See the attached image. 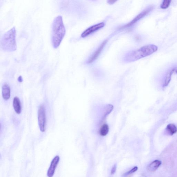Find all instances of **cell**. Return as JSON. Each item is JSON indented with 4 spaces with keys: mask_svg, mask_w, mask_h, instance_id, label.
I'll use <instances>...</instances> for the list:
<instances>
[{
    "mask_svg": "<svg viewBox=\"0 0 177 177\" xmlns=\"http://www.w3.org/2000/svg\"><path fill=\"white\" fill-rule=\"evenodd\" d=\"M166 130L170 135H172L177 132V127L175 124H170L167 126Z\"/></svg>",
    "mask_w": 177,
    "mask_h": 177,
    "instance_id": "13",
    "label": "cell"
},
{
    "mask_svg": "<svg viewBox=\"0 0 177 177\" xmlns=\"http://www.w3.org/2000/svg\"><path fill=\"white\" fill-rule=\"evenodd\" d=\"M109 131V126L107 124H105L102 125L100 128L99 133L101 135L105 136L107 135Z\"/></svg>",
    "mask_w": 177,
    "mask_h": 177,
    "instance_id": "14",
    "label": "cell"
},
{
    "mask_svg": "<svg viewBox=\"0 0 177 177\" xmlns=\"http://www.w3.org/2000/svg\"><path fill=\"white\" fill-rule=\"evenodd\" d=\"M105 23L102 22L99 23L92 26L89 28H87L83 32L81 35V37L82 38H84L90 34L97 31L105 26Z\"/></svg>",
    "mask_w": 177,
    "mask_h": 177,
    "instance_id": "6",
    "label": "cell"
},
{
    "mask_svg": "<svg viewBox=\"0 0 177 177\" xmlns=\"http://www.w3.org/2000/svg\"><path fill=\"white\" fill-rule=\"evenodd\" d=\"M117 2L116 1H112V0H109L107 1L108 4L110 5H112Z\"/></svg>",
    "mask_w": 177,
    "mask_h": 177,
    "instance_id": "18",
    "label": "cell"
},
{
    "mask_svg": "<svg viewBox=\"0 0 177 177\" xmlns=\"http://www.w3.org/2000/svg\"><path fill=\"white\" fill-rule=\"evenodd\" d=\"M175 73H177V68L176 67L171 68V69L168 71L165 78L164 83V87H167L169 84L172 76L173 74Z\"/></svg>",
    "mask_w": 177,
    "mask_h": 177,
    "instance_id": "9",
    "label": "cell"
},
{
    "mask_svg": "<svg viewBox=\"0 0 177 177\" xmlns=\"http://www.w3.org/2000/svg\"><path fill=\"white\" fill-rule=\"evenodd\" d=\"M60 159V157L56 156L51 162L50 167L47 171V176L48 177H52L53 176L56 168L59 164Z\"/></svg>",
    "mask_w": 177,
    "mask_h": 177,
    "instance_id": "7",
    "label": "cell"
},
{
    "mask_svg": "<svg viewBox=\"0 0 177 177\" xmlns=\"http://www.w3.org/2000/svg\"><path fill=\"white\" fill-rule=\"evenodd\" d=\"M13 107L16 113L20 114L22 112V105L20 100L18 97H15L14 98L13 101Z\"/></svg>",
    "mask_w": 177,
    "mask_h": 177,
    "instance_id": "11",
    "label": "cell"
},
{
    "mask_svg": "<svg viewBox=\"0 0 177 177\" xmlns=\"http://www.w3.org/2000/svg\"><path fill=\"white\" fill-rule=\"evenodd\" d=\"M18 81L20 82H22L23 81V79L21 76H19L18 79Z\"/></svg>",
    "mask_w": 177,
    "mask_h": 177,
    "instance_id": "19",
    "label": "cell"
},
{
    "mask_svg": "<svg viewBox=\"0 0 177 177\" xmlns=\"http://www.w3.org/2000/svg\"><path fill=\"white\" fill-rule=\"evenodd\" d=\"M117 169V164H115L113 165L111 171V175H113L116 172Z\"/></svg>",
    "mask_w": 177,
    "mask_h": 177,
    "instance_id": "17",
    "label": "cell"
},
{
    "mask_svg": "<svg viewBox=\"0 0 177 177\" xmlns=\"http://www.w3.org/2000/svg\"><path fill=\"white\" fill-rule=\"evenodd\" d=\"M38 121L39 129L42 132L46 130V115L45 108L44 105H40L38 111Z\"/></svg>",
    "mask_w": 177,
    "mask_h": 177,
    "instance_id": "4",
    "label": "cell"
},
{
    "mask_svg": "<svg viewBox=\"0 0 177 177\" xmlns=\"http://www.w3.org/2000/svg\"><path fill=\"white\" fill-rule=\"evenodd\" d=\"M171 1L170 0H165L162 2L161 5V7L162 9H167L170 6Z\"/></svg>",
    "mask_w": 177,
    "mask_h": 177,
    "instance_id": "15",
    "label": "cell"
},
{
    "mask_svg": "<svg viewBox=\"0 0 177 177\" xmlns=\"http://www.w3.org/2000/svg\"><path fill=\"white\" fill-rule=\"evenodd\" d=\"M2 97L5 101H7L10 97V89L9 85L7 84L3 85L2 88Z\"/></svg>",
    "mask_w": 177,
    "mask_h": 177,
    "instance_id": "10",
    "label": "cell"
},
{
    "mask_svg": "<svg viewBox=\"0 0 177 177\" xmlns=\"http://www.w3.org/2000/svg\"><path fill=\"white\" fill-rule=\"evenodd\" d=\"M138 167H134L132 169H131L130 171H128L126 173L124 174V175H123V176L126 177L130 175L131 174H132L134 172H136V171L138 170Z\"/></svg>",
    "mask_w": 177,
    "mask_h": 177,
    "instance_id": "16",
    "label": "cell"
},
{
    "mask_svg": "<svg viewBox=\"0 0 177 177\" xmlns=\"http://www.w3.org/2000/svg\"><path fill=\"white\" fill-rule=\"evenodd\" d=\"M66 30L62 17L59 15L54 19L51 31V42L54 48H58L64 38Z\"/></svg>",
    "mask_w": 177,
    "mask_h": 177,
    "instance_id": "1",
    "label": "cell"
},
{
    "mask_svg": "<svg viewBox=\"0 0 177 177\" xmlns=\"http://www.w3.org/2000/svg\"><path fill=\"white\" fill-rule=\"evenodd\" d=\"M107 42V40H105L103 42L97 49L94 52L93 55L91 56L89 59H88L87 63L88 64L92 63L93 62L98 58V57L101 54L103 49L104 47L105 44Z\"/></svg>",
    "mask_w": 177,
    "mask_h": 177,
    "instance_id": "8",
    "label": "cell"
},
{
    "mask_svg": "<svg viewBox=\"0 0 177 177\" xmlns=\"http://www.w3.org/2000/svg\"><path fill=\"white\" fill-rule=\"evenodd\" d=\"M16 30L15 27L5 33L1 40L2 49L6 52H11L16 50Z\"/></svg>",
    "mask_w": 177,
    "mask_h": 177,
    "instance_id": "3",
    "label": "cell"
},
{
    "mask_svg": "<svg viewBox=\"0 0 177 177\" xmlns=\"http://www.w3.org/2000/svg\"><path fill=\"white\" fill-rule=\"evenodd\" d=\"M153 6H149L146 8L145 9L137 15L135 18L132 21L128 23L125 26V27H130L132 26L134 24H135L137 22H138L140 20L143 18L145 16H146L149 14L151 11L153 9Z\"/></svg>",
    "mask_w": 177,
    "mask_h": 177,
    "instance_id": "5",
    "label": "cell"
},
{
    "mask_svg": "<svg viewBox=\"0 0 177 177\" xmlns=\"http://www.w3.org/2000/svg\"><path fill=\"white\" fill-rule=\"evenodd\" d=\"M158 50V47L154 45H145L138 49L128 52L126 54L123 60L126 63L135 61L152 55Z\"/></svg>",
    "mask_w": 177,
    "mask_h": 177,
    "instance_id": "2",
    "label": "cell"
},
{
    "mask_svg": "<svg viewBox=\"0 0 177 177\" xmlns=\"http://www.w3.org/2000/svg\"><path fill=\"white\" fill-rule=\"evenodd\" d=\"M161 163V162L158 160L154 161L148 165L147 168V170L150 172H154L158 169Z\"/></svg>",
    "mask_w": 177,
    "mask_h": 177,
    "instance_id": "12",
    "label": "cell"
}]
</instances>
